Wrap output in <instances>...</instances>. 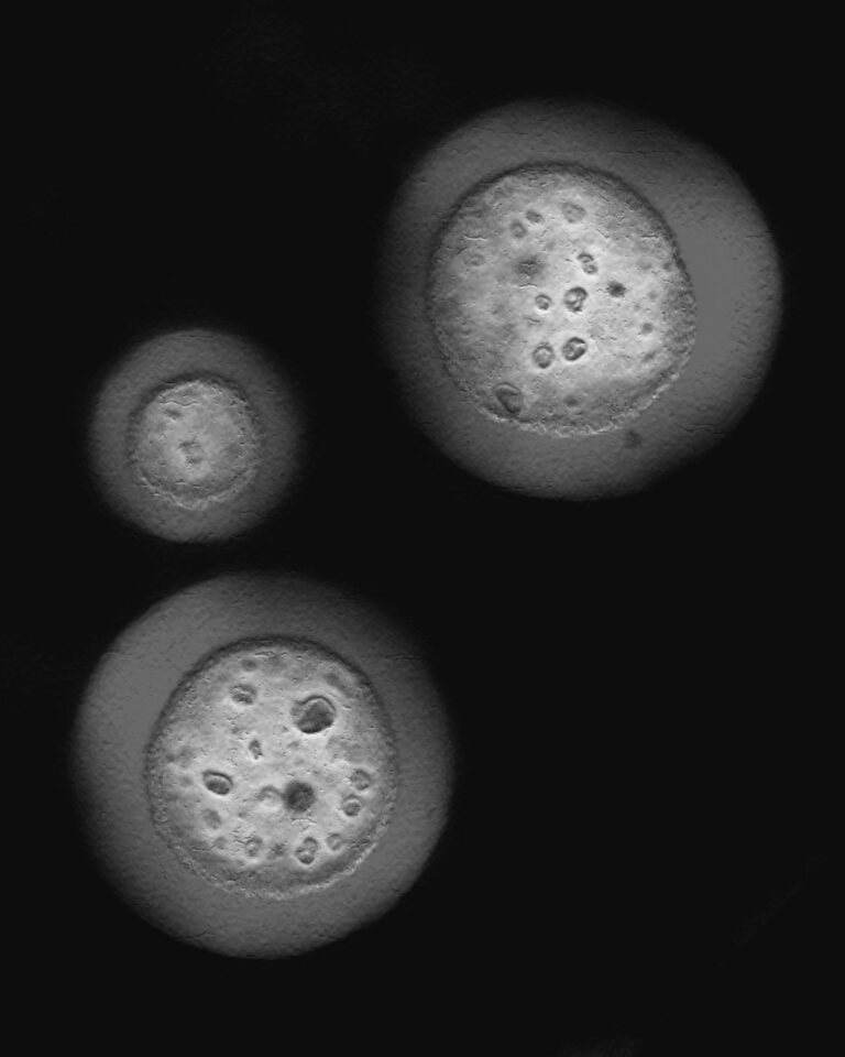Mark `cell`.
Wrapping results in <instances>:
<instances>
[{"label": "cell", "mask_w": 845, "mask_h": 1057, "mask_svg": "<svg viewBox=\"0 0 845 1057\" xmlns=\"http://www.w3.org/2000/svg\"><path fill=\"white\" fill-rule=\"evenodd\" d=\"M353 666L274 634L202 655L161 724L150 780L206 871L299 903L352 879L397 828L393 734Z\"/></svg>", "instance_id": "obj_2"}, {"label": "cell", "mask_w": 845, "mask_h": 1057, "mask_svg": "<svg viewBox=\"0 0 845 1057\" xmlns=\"http://www.w3.org/2000/svg\"><path fill=\"white\" fill-rule=\"evenodd\" d=\"M425 307L475 412L561 447L637 418L694 334L691 286L660 219L574 167L518 171L470 195L440 233Z\"/></svg>", "instance_id": "obj_1"}, {"label": "cell", "mask_w": 845, "mask_h": 1057, "mask_svg": "<svg viewBox=\"0 0 845 1057\" xmlns=\"http://www.w3.org/2000/svg\"><path fill=\"white\" fill-rule=\"evenodd\" d=\"M89 447L108 503L177 542L228 540L293 483L301 426L286 388L245 341L211 329L155 336L109 375Z\"/></svg>", "instance_id": "obj_3"}]
</instances>
